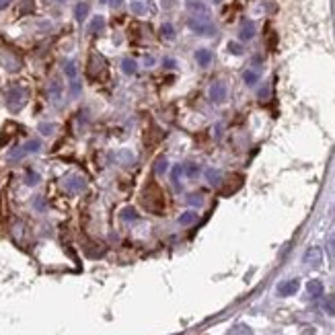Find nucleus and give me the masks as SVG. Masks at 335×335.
Segmentation results:
<instances>
[{"mask_svg": "<svg viewBox=\"0 0 335 335\" xmlns=\"http://www.w3.org/2000/svg\"><path fill=\"white\" fill-rule=\"evenodd\" d=\"M161 33H163L167 39H171V37L175 35V29H173V25H171V23H165V25L161 27Z\"/></svg>", "mask_w": 335, "mask_h": 335, "instance_id": "nucleus-22", "label": "nucleus"}, {"mask_svg": "<svg viewBox=\"0 0 335 335\" xmlns=\"http://www.w3.org/2000/svg\"><path fill=\"white\" fill-rule=\"evenodd\" d=\"M255 35V25L251 21H245L243 27H241V31H239V37L243 39V42H249V39H253Z\"/></svg>", "mask_w": 335, "mask_h": 335, "instance_id": "nucleus-11", "label": "nucleus"}, {"mask_svg": "<svg viewBox=\"0 0 335 335\" xmlns=\"http://www.w3.org/2000/svg\"><path fill=\"white\" fill-rule=\"evenodd\" d=\"M187 8L193 17H200V19H210V13H208V6L200 0H187Z\"/></svg>", "mask_w": 335, "mask_h": 335, "instance_id": "nucleus-5", "label": "nucleus"}, {"mask_svg": "<svg viewBox=\"0 0 335 335\" xmlns=\"http://www.w3.org/2000/svg\"><path fill=\"white\" fill-rule=\"evenodd\" d=\"M165 66H167V68H173L175 62H173V60H165Z\"/></svg>", "mask_w": 335, "mask_h": 335, "instance_id": "nucleus-31", "label": "nucleus"}, {"mask_svg": "<svg viewBox=\"0 0 335 335\" xmlns=\"http://www.w3.org/2000/svg\"><path fill=\"white\" fill-rule=\"evenodd\" d=\"M329 251H331V255H335V236L329 239Z\"/></svg>", "mask_w": 335, "mask_h": 335, "instance_id": "nucleus-30", "label": "nucleus"}, {"mask_svg": "<svg viewBox=\"0 0 335 335\" xmlns=\"http://www.w3.org/2000/svg\"><path fill=\"white\" fill-rule=\"evenodd\" d=\"M191 31L200 33V35H214L216 33V27L210 23V19H200V17H191L189 21H187Z\"/></svg>", "mask_w": 335, "mask_h": 335, "instance_id": "nucleus-3", "label": "nucleus"}, {"mask_svg": "<svg viewBox=\"0 0 335 335\" xmlns=\"http://www.w3.org/2000/svg\"><path fill=\"white\" fill-rule=\"evenodd\" d=\"M0 62L4 64V68H8L11 72H17L19 68H21V60H19V56L8 50V47H0Z\"/></svg>", "mask_w": 335, "mask_h": 335, "instance_id": "nucleus-4", "label": "nucleus"}, {"mask_svg": "<svg viewBox=\"0 0 335 335\" xmlns=\"http://www.w3.org/2000/svg\"><path fill=\"white\" fill-rule=\"evenodd\" d=\"M142 204L146 206V210H150L154 214L163 212V208H165L163 191H161V187L156 185V183H148V185H146V189L142 193Z\"/></svg>", "mask_w": 335, "mask_h": 335, "instance_id": "nucleus-1", "label": "nucleus"}, {"mask_svg": "<svg viewBox=\"0 0 335 335\" xmlns=\"http://www.w3.org/2000/svg\"><path fill=\"white\" fill-rule=\"evenodd\" d=\"M307 292H309V296H313V298L323 296V284L319 280H311L307 284Z\"/></svg>", "mask_w": 335, "mask_h": 335, "instance_id": "nucleus-10", "label": "nucleus"}, {"mask_svg": "<svg viewBox=\"0 0 335 335\" xmlns=\"http://www.w3.org/2000/svg\"><path fill=\"white\" fill-rule=\"evenodd\" d=\"M323 309L327 311L329 314H335V294H333V296H329L327 300L323 302Z\"/></svg>", "mask_w": 335, "mask_h": 335, "instance_id": "nucleus-19", "label": "nucleus"}, {"mask_svg": "<svg viewBox=\"0 0 335 335\" xmlns=\"http://www.w3.org/2000/svg\"><path fill=\"white\" fill-rule=\"evenodd\" d=\"M226 335H253V329L249 327V325L239 323V325H234V327L229 333H226Z\"/></svg>", "mask_w": 335, "mask_h": 335, "instance_id": "nucleus-13", "label": "nucleus"}, {"mask_svg": "<svg viewBox=\"0 0 335 335\" xmlns=\"http://www.w3.org/2000/svg\"><path fill=\"white\" fill-rule=\"evenodd\" d=\"M86 13H88V6H86L84 2H81V4L76 6V19H78V21H84Z\"/></svg>", "mask_w": 335, "mask_h": 335, "instance_id": "nucleus-20", "label": "nucleus"}, {"mask_svg": "<svg viewBox=\"0 0 335 335\" xmlns=\"http://www.w3.org/2000/svg\"><path fill=\"white\" fill-rule=\"evenodd\" d=\"M208 181L212 183V185H220V181H222V177H220V171H216V169H210L208 171Z\"/></svg>", "mask_w": 335, "mask_h": 335, "instance_id": "nucleus-17", "label": "nucleus"}, {"mask_svg": "<svg viewBox=\"0 0 335 335\" xmlns=\"http://www.w3.org/2000/svg\"><path fill=\"white\" fill-rule=\"evenodd\" d=\"M132 11H134L136 15H142V13L146 11V6H144L142 2H132Z\"/></svg>", "mask_w": 335, "mask_h": 335, "instance_id": "nucleus-25", "label": "nucleus"}, {"mask_svg": "<svg viewBox=\"0 0 335 335\" xmlns=\"http://www.w3.org/2000/svg\"><path fill=\"white\" fill-rule=\"evenodd\" d=\"M298 280H288V282H284L278 286V294L280 296H292V294H296L298 290Z\"/></svg>", "mask_w": 335, "mask_h": 335, "instance_id": "nucleus-8", "label": "nucleus"}, {"mask_svg": "<svg viewBox=\"0 0 335 335\" xmlns=\"http://www.w3.org/2000/svg\"><path fill=\"white\" fill-rule=\"evenodd\" d=\"M105 21H103V17H95L93 19V23H91V33H99L101 29H103Z\"/></svg>", "mask_w": 335, "mask_h": 335, "instance_id": "nucleus-18", "label": "nucleus"}, {"mask_svg": "<svg viewBox=\"0 0 335 335\" xmlns=\"http://www.w3.org/2000/svg\"><path fill=\"white\" fill-rule=\"evenodd\" d=\"M226 99V86L222 83H214L210 86V101L212 103H222Z\"/></svg>", "mask_w": 335, "mask_h": 335, "instance_id": "nucleus-7", "label": "nucleus"}, {"mask_svg": "<svg viewBox=\"0 0 335 335\" xmlns=\"http://www.w3.org/2000/svg\"><path fill=\"white\" fill-rule=\"evenodd\" d=\"M181 175H183V165H175L173 171H171V179H173V183L177 187L181 185Z\"/></svg>", "mask_w": 335, "mask_h": 335, "instance_id": "nucleus-14", "label": "nucleus"}, {"mask_svg": "<svg viewBox=\"0 0 335 335\" xmlns=\"http://www.w3.org/2000/svg\"><path fill=\"white\" fill-rule=\"evenodd\" d=\"M195 220H198V214H195V212H185V214L179 216V222L181 224H193Z\"/></svg>", "mask_w": 335, "mask_h": 335, "instance_id": "nucleus-16", "label": "nucleus"}, {"mask_svg": "<svg viewBox=\"0 0 335 335\" xmlns=\"http://www.w3.org/2000/svg\"><path fill=\"white\" fill-rule=\"evenodd\" d=\"M195 60H198V64L202 68L210 66V62H212V52H208V50H198V52H195Z\"/></svg>", "mask_w": 335, "mask_h": 335, "instance_id": "nucleus-12", "label": "nucleus"}, {"mask_svg": "<svg viewBox=\"0 0 335 335\" xmlns=\"http://www.w3.org/2000/svg\"><path fill=\"white\" fill-rule=\"evenodd\" d=\"M229 50H230L232 54H236V56H239V54H243V47H241L239 43H229Z\"/></svg>", "mask_w": 335, "mask_h": 335, "instance_id": "nucleus-26", "label": "nucleus"}, {"mask_svg": "<svg viewBox=\"0 0 335 335\" xmlns=\"http://www.w3.org/2000/svg\"><path fill=\"white\" fill-rule=\"evenodd\" d=\"M107 70V62H105V58L101 54H97V52H91V58H88V76L91 78H103Z\"/></svg>", "mask_w": 335, "mask_h": 335, "instance_id": "nucleus-2", "label": "nucleus"}, {"mask_svg": "<svg viewBox=\"0 0 335 335\" xmlns=\"http://www.w3.org/2000/svg\"><path fill=\"white\" fill-rule=\"evenodd\" d=\"M103 4H111V6H120L122 4V0H101Z\"/></svg>", "mask_w": 335, "mask_h": 335, "instance_id": "nucleus-29", "label": "nucleus"}, {"mask_svg": "<svg viewBox=\"0 0 335 335\" xmlns=\"http://www.w3.org/2000/svg\"><path fill=\"white\" fill-rule=\"evenodd\" d=\"M189 204L200 206V204H202V198H200V195H189Z\"/></svg>", "mask_w": 335, "mask_h": 335, "instance_id": "nucleus-28", "label": "nucleus"}, {"mask_svg": "<svg viewBox=\"0 0 335 335\" xmlns=\"http://www.w3.org/2000/svg\"><path fill=\"white\" fill-rule=\"evenodd\" d=\"M54 2H62V0H54Z\"/></svg>", "mask_w": 335, "mask_h": 335, "instance_id": "nucleus-33", "label": "nucleus"}, {"mask_svg": "<svg viewBox=\"0 0 335 335\" xmlns=\"http://www.w3.org/2000/svg\"><path fill=\"white\" fill-rule=\"evenodd\" d=\"M243 78H245V83H247V84H255V83H257V72H253V70H247V72H245L243 74Z\"/></svg>", "mask_w": 335, "mask_h": 335, "instance_id": "nucleus-21", "label": "nucleus"}, {"mask_svg": "<svg viewBox=\"0 0 335 335\" xmlns=\"http://www.w3.org/2000/svg\"><path fill=\"white\" fill-rule=\"evenodd\" d=\"M154 171L159 173V175H163V173L167 171V159H159V161H156V165H154Z\"/></svg>", "mask_w": 335, "mask_h": 335, "instance_id": "nucleus-24", "label": "nucleus"}, {"mask_svg": "<svg viewBox=\"0 0 335 335\" xmlns=\"http://www.w3.org/2000/svg\"><path fill=\"white\" fill-rule=\"evenodd\" d=\"M136 68H138V66H136V62H134V60H130V58H126V60L122 62V70H124L126 74H134V72H136Z\"/></svg>", "mask_w": 335, "mask_h": 335, "instance_id": "nucleus-15", "label": "nucleus"}, {"mask_svg": "<svg viewBox=\"0 0 335 335\" xmlns=\"http://www.w3.org/2000/svg\"><path fill=\"white\" fill-rule=\"evenodd\" d=\"M122 218H124V220H138V214H136V210H132V208H126V210L122 212Z\"/></svg>", "mask_w": 335, "mask_h": 335, "instance_id": "nucleus-23", "label": "nucleus"}, {"mask_svg": "<svg viewBox=\"0 0 335 335\" xmlns=\"http://www.w3.org/2000/svg\"><path fill=\"white\" fill-rule=\"evenodd\" d=\"M323 261V251L319 247H311L307 253H304V263L307 265H313V268H319Z\"/></svg>", "mask_w": 335, "mask_h": 335, "instance_id": "nucleus-6", "label": "nucleus"}, {"mask_svg": "<svg viewBox=\"0 0 335 335\" xmlns=\"http://www.w3.org/2000/svg\"><path fill=\"white\" fill-rule=\"evenodd\" d=\"M198 175V165H187V177H195Z\"/></svg>", "mask_w": 335, "mask_h": 335, "instance_id": "nucleus-27", "label": "nucleus"}, {"mask_svg": "<svg viewBox=\"0 0 335 335\" xmlns=\"http://www.w3.org/2000/svg\"><path fill=\"white\" fill-rule=\"evenodd\" d=\"M8 2H11V0H0V8H4Z\"/></svg>", "mask_w": 335, "mask_h": 335, "instance_id": "nucleus-32", "label": "nucleus"}, {"mask_svg": "<svg viewBox=\"0 0 335 335\" xmlns=\"http://www.w3.org/2000/svg\"><path fill=\"white\" fill-rule=\"evenodd\" d=\"M27 93L23 91V88H13L11 93H8V103H11L13 107H21V103L25 101Z\"/></svg>", "mask_w": 335, "mask_h": 335, "instance_id": "nucleus-9", "label": "nucleus"}]
</instances>
